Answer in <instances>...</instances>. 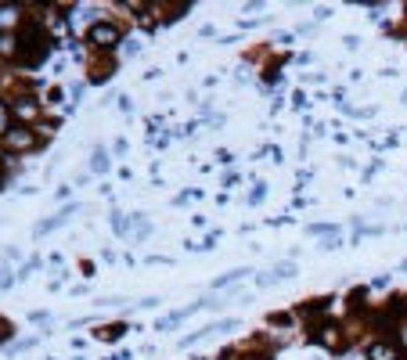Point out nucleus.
I'll list each match as a JSON object with an SVG mask.
<instances>
[{
	"label": "nucleus",
	"instance_id": "1",
	"mask_svg": "<svg viewBox=\"0 0 407 360\" xmlns=\"http://www.w3.org/2000/svg\"><path fill=\"white\" fill-rule=\"evenodd\" d=\"M4 144H8V152H15V155H26V152L40 148V137H36L29 127H11V130L4 134Z\"/></svg>",
	"mask_w": 407,
	"mask_h": 360
},
{
	"label": "nucleus",
	"instance_id": "2",
	"mask_svg": "<svg viewBox=\"0 0 407 360\" xmlns=\"http://www.w3.org/2000/svg\"><path fill=\"white\" fill-rule=\"evenodd\" d=\"M87 40L94 43V47H115L123 40V29L115 26V22H94L90 29H87Z\"/></svg>",
	"mask_w": 407,
	"mask_h": 360
},
{
	"label": "nucleus",
	"instance_id": "3",
	"mask_svg": "<svg viewBox=\"0 0 407 360\" xmlns=\"http://www.w3.org/2000/svg\"><path fill=\"white\" fill-rule=\"evenodd\" d=\"M22 29V8L18 4H0V33Z\"/></svg>",
	"mask_w": 407,
	"mask_h": 360
},
{
	"label": "nucleus",
	"instance_id": "4",
	"mask_svg": "<svg viewBox=\"0 0 407 360\" xmlns=\"http://www.w3.org/2000/svg\"><path fill=\"white\" fill-rule=\"evenodd\" d=\"M11 115H18L22 123L36 119V115H40V105H36V97H15V101H11Z\"/></svg>",
	"mask_w": 407,
	"mask_h": 360
},
{
	"label": "nucleus",
	"instance_id": "5",
	"mask_svg": "<svg viewBox=\"0 0 407 360\" xmlns=\"http://www.w3.org/2000/svg\"><path fill=\"white\" fill-rule=\"evenodd\" d=\"M292 274H296V263H281V267H274V270L256 274V285H274V281H285V277H292Z\"/></svg>",
	"mask_w": 407,
	"mask_h": 360
},
{
	"label": "nucleus",
	"instance_id": "6",
	"mask_svg": "<svg viewBox=\"0 0 407 360\" xmlns=\"http://www.w3.org/2000/svg\"><path fill=\"white\" fill-rule=\"evenodd\" d=\"M368 356H371V360H396V349H393L389 342H375V346L368 349Z\"/></svg>",
	"mask_w": 407,
	"mask_h": 360
},
{
	"label": "nucleus",
	"instance_id": "7",
	"mask_svg": "<svg viewBox=\"0 0 407 360\" xmlns=\"http://www.w3.org/2000/svg\"><path fill=\"white\" fill-rule=\"evenodd\" d=\"M112 73H115V62H101L97 69H90V80H94V83H101V80H108Z\"/></svg>",
	"mask_w": 407,
	"mask_h": 360
},
{
	"label": "nucleus",
	"instance_id": "8",
	"mask_svg": "<svg viewBox=\"0 0 407 360\" xmlns=\"http://www.w3.org/2000/svg\"><path fill=\"white\" fill-rule=\"evenodd\" d=\"M242 277H249V270H231V274L216 277V281H213V288H223V285H235V281H242Z\"/></svg>",
	"mask_w": 407,
	"mask_h": 360
},
{
	"label": "nucleus",
	"instance_id": "9",
	"mask_svg": "<svg viewBox=\"0 0 407 360\" xmlns=\"http://www.w3.org/2000/svg\"><path fill=\"white\" fill-rule=\"evenodd\" d=\"M123 332H127V324H112V328H97L94 335L97 339H115V335H123Z\"/></svg>",
	"mask_w": 407,
	"mask_h": 360
},
{
	"label": "nucleus",
	"instance_id": "10",
	"mask_svg": "<svg viewBox=\"0 0 407 360\" xmlns=\"http://www.w3.org/2000/svg\"><path fill=\"white\" fill-rule=\"evenodd\" d=\"M90 169H94V173H105V169H108V155H105V152H94V159H90Z\"/></svg>",
	"mask_w": 407,
	"mask_h": 360
},
{
	"label": "nucleus",
	"instance_id": "11",
	"mask_svg": "<svg viewBox=\"0 0 407 360\" xmlns=\"http://www.w3.org/2000/svg\"><path fill=\"white\" fill-rule=\"evenodd\" d=\"M134 227H137V231H134L130 238H148V231H152V223H148L144 216H134Z\"/></svg>",
	"mask_w": 407,
	"mask_h": 360
},
{
	"label": "nucleus",
	"instance_id": "12",
	"mask_svg": "<svg viewBox=\"0 0 407 360\" xmlns=\"http://www.w3.org/2000/svg\"><path fill=\"white\" fill-rule=\"evenodd\" d=\"M15 285V274H11V267L8 263H0V288H11Z\"/></svg>",
	"mask_w": 407,
	"mask_h": 360
},
{
	"label": "nucleus",
	"instance_id": "13",
	"mask_svg": "<svg viewBox=\"0 0 407 360\" xmlns=\"http://www.w3.org/2000/svg\"><path fill=\"white\" fill-rule=\"evenodd\" d=\"M73 18H76V26H80V22H90V18H94V11H90V8H76V11H73Z\"/></svg>",
	"mask_w": 407,
	"mask_h": 360
},
{
	"label": "nucleus",
	"instance_id": "14",
	"mask_svg": "<svg viewBox=\"0 0 407 360\" xmlns=\"http://www.w3.org/2000/svg\"><path fill=\"white\" fill-rule=\"evenodd\" d=\"M263 195H267V188H263V184H256V188H253V195H249V206H260V202H263Z\"/></svg>",
	"mask_w": 407,
	"mask_h": 360
},
{
	"label": "nucleus",
	"instance_id": "15",
	"mask_svg": "<svg viewBox=\"0 0 407 360\" xmlns=\"http://www.w3.org/2000/svg\"><path fill=\"white\" fill-rule=\"evenodd\" d=\"M396 342L407 349V317H403V321H400V328H396Z\"/></svg>",
	"mask_w": 407,
	"mask_h": 360
},
{
	"label": "nucleus",
	"instance_id": "16",
	"mask_svg": "<svg viewBox=\"0 0 407 360\" xmlns=\"http://www.w3.org/2000/svg\"><path fill=\"white\" fill-rule=\"evenodd\" d=\"M8 130H11V127H8V108H4V105H0V137H4Z\"/></svg>",
	"mask_w": 407,
	"mask_h": 360
},
{
	"label": "nucleus",
	"instance_id": "17",
	"mask_svg": "<svg viewBox=\"0 0 407 360\" xmlns=\"http://www.w3.org/2000/svg\"><path fill=\"white\" fill-rule=\"evenodd\" d=\"M0 335H4V324H0Z\"/></svg>",
	"mask_w": 407,
	"mask_h": 360
}]
</instances>
